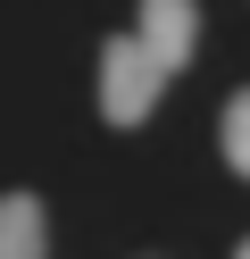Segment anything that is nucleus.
Segmentation results:
<instances>
[{"label":"nucleus","mask_w":250,"mask_h":259,"mask_svg":"<svg viewBox=\"0 0 250 259\" xmlns=\"http://www.w3.org/2000/svg\"><path fill=\"white\" fill-rule=\"evenodd\" d=\"M217 134H225V167L250 176V92H233V101H225V125H217Z\"/></svg>","instance_id":"4"},{"label":"nucleus","mask_w":250,"mask_h":259,"mask_svg":"<svg viewBox=\"0 0 250 259\" xmlns=\"http://www.w3.org/2000/svg\"><path fill=\"white\" fill-rule=\"evenodd\" d=\"M233 259H250V242H242V251H233Z\"/></svg>","instance_id":"5"},{"label":"nucleus","mask_w":250,"mask_h":259,"mask_svg":"<svg viewBox=\"0 0 250 259\" xmlns=\"http://www.w3.org/2000/svg\"><path fill=\"white\" fill-rule=\"evenodd\" d=\"M133 34H142V51L175 75L183 59H192V42H200V9L192 0H142V25H133Z\"/></svg>","instance_id":"2"},{"label":"nucleus","mask_w":250,"mask_h":259,"mask_svg":"<svg viewBox=\"0 0 250 259\" xmlns=\"http://www.w3.org/2000/svg\"><path fill=\"white\" fill-rule=\"evenodd\" d=\"M0 259H50V218L33 192H0Z\"/></svg>","instance_id":"3"},{"label":"nucleus","mask_w":250,"mask_h":259,"mask_svg":"<svg viewBox=\"0 0 250 259\" xmlns=\"http://www.w3.org/2000/svg\"><path fill=\"white\" fill-rule=\"evenodd\" d=\"M159 92H167V67L142 51V34L100 42V117L109 125H142L159 109Z\"/></svg>","instance_id":"1"}]
</instances>
